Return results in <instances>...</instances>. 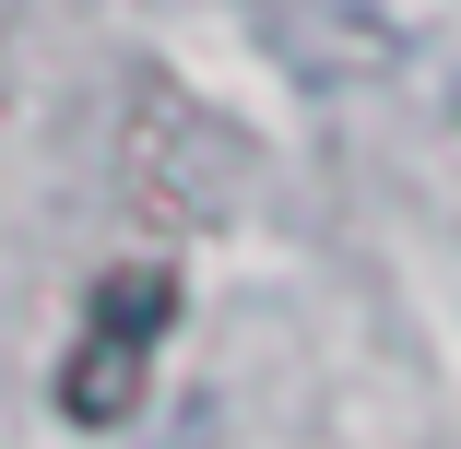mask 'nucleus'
<instances>
[{
  "instance_id": "f257e3e1",
  "label": "nucleus",
  "mask_w": 461,
  "mask_h": 449,
  "mask_svg": "<svg viewBox=\"0 0 461 449\" xmlns=\"http://www.w3.org/2000/svg\"><path fill=\"white\" fill-rule=\"evenodd\" d=\"M166 331H177V273H166V260H119V273L83 296V331L59 355V414L71 426H131Z\"/></svg>"
}]
</instances>
